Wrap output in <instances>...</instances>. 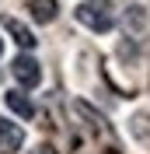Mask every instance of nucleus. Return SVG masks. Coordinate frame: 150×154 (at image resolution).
<instances>
[{
    "mask_svg": "<svg viewBox=\"0 0 150 154\" xmlns=\"http://www.w3.org/2000/svg\"><path fill=\"white\" fill-rule=\"evenodd\" d=\"M74 18L80 21L84 28L105 35V32L115 28V4H112V0H84V4H77Z\"/></svg>",
    "mask_w": 150,
    "mask_h": 154,
    "instance_id": "1",
    "label": "nucleus"
},
{
    "mask_svg": "<svg viewBox=\"0 0 150 154\" xmlns=\"http://www.w3.org/2000/svg\"><path fill=\"white\" fill-rule=\"evenodd\" d=\"M0 25H4V28L10 32V38H14V42H18V46L25 49V53L38 46V38H35V32H32L28 25H21L18 18H10V14H4V18H0Z\"/></svg>",
    "mask_w": 150,
    "mask_h": 154,
    "instance_id": "3",
    "label": "nucleus"
},
{
    "mask_svg": "<svg viewBox=\"0 0 150 154\" xmlns=\"http://www.w3.org/2000/svg\"><path fill=\"white\" fill-rule=\"evenodd\" d=\"M21 144H25L21 123H10L7 116H0V151H18Z\"/></svg>",
    "mask_w": 150,
    "mask_h": 154,
    "instance_id": "4",
    "label": "nucleus"
},
{
    "mask_svg": "<svg viewBox=\"0 0 150 154\" xmlns=\"http://www.w3.org/2000/svg\"><path fill=\"white\" fill-rule=\"evenodd\" d=\"M10 74H14V81L21 84V91H28V88H38V84H42V67H38V60L28 56V53L14 56Z\"/></svg>",
    "mask_w": 150,
    "mask_h": 154,
    "instance_id": "2",
    "label": "nucleus"
},
{
    "mask_svg": "<svg viewBox=\"0 0 150 154\" xmlns=\"http://www.w3.org/2000/svg\"><path fill=\"white\" fill-rule=\"evenodd\" d=\"M28 11H32V18L38 25H49L59 14V0H28Z\"/></svg>",
    "mask_w": 150,
    "mask_h": 154,
    "instance_id": "6",
    "label": "nucleus"
},
{
    "mask_svg": "<svg viewBox=\"0 0 150 154\" xmlns=\"http://www.w3.org/2000/svg\"><path fill=\"white\" fill-rule=\"evenodd\" d=\"M32 154H56V151H52V147H46V144H38V147H35Z\"/></svg>",
    "mask_w": 150,
    "mask_h": 154,
    "instance_id": "7",
    "label": "nucleus"
},
{
    "mask_svg": "<svg viewBox=\"0 0 150 154\" xmlns=\"http://www.w3.org/2000/svg\"><path fill=\"white\" fill-rule=\"evenodd\" d=\"M0 53H4V38H0Z\"/></svg>",
    "mask_w": 150,
    "mask_h": 154,
    "instance_id": "8",
    "label": "nucleus"
},
{
    "mask_svg": "<svg viewBox=\"0 0 150 154\" xmlns=\"http://www.w3.org/2000/svg\"><path fill=\"white\" fill-rule=\"evenodd\" d=\"M4 102H7V109L14 116H21V119H32L35 116V105H32V98L25 95V91H18V88H10L7 95H4Z\"/></svg>",
    "mask_w": 150,
    "mask_h": 154,
    "instance_id": "5",
    "label": "nucleus"
}]
</instances>
